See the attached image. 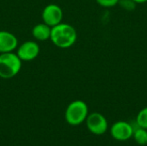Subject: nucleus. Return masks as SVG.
I'll use <instances>...</instances> for the list:
<instances>
[{"label":"nucleus","mask_w":147,"mask_h":146,"mask_svg":"<svg viewBox=\"0 0 147 146\" xmlns=\"http://www.w3.org/2000/svg\"><path fill=\"white\" fill-rule=\"evenodd\" d=\"M16 55L22 61H31L35 59L40 54V46L34 40H27L16 48Z\"/></svg>","instance_id":"39448f33"},{"label":"nucleus","mask_w":147,"mask_h":146,"mask_svg":"<svg viewBox=\"0 0 147 146\" xmlns=\"http://www.w3.org/2000/svg\"><path fill=\"white\" fill-rule=\"evenodd\" d=\"M85 120L88 129L96 135H102L105 133L108 129V121L100 113L96 112L88 114Z\"/></svg>","instance_id":"423d86ee"},{"label":"nucleus","mask_w":147,"mask_h":146,"mask_svg":"<svg viewBox=\"0 0 147 146\" xmlns=\"http://www.w3.org/2000/svg\"><path fill=\"white\" fill-rule=\"evenodd\" d=\"M111 136L119 141H125L129 139L134 134V128L131 124L125 121L115 122L110 129Z\"/></svg>","instance_id":"0eeeda50"},{"label":"nucleus","mask_w":147,"mask_h":146,"mask_svg":"<svg viewBox=\"0 0 147 146\" xmlns=\"http://www.w3.org/2000/svg\"><path fill=\"white\" fill-rule=\"evenodd\" d=\"M134 139L137 144L140 145H147V129L142 128L140 126L137 128H134Z\"/></svg>","instance_id":"9d476101"},{"label":"nucleus","mask_w":147,"mask_h":146,"mask_svg":"<svg viewBox=\"0 0 147 146\" xmlns=\"http://www.w3.org/2000/svg\"><path fill=\"white\" fill-rule=\"evenodd\" d=\"M63 15L64 13L61 7L55 3H50L45 6L41 13L43 22L51 28L62 22Z\"/></svg>","instance_id":"20e7f679"},{"label":"nucleus","mask_w":147,"mask_h":146,"mask_svg":"<svg viewBox=\"0 0 147 146\" xmlns=\"http://www.w3.org/2000/svg\"><path fill=\"white\" fill-rule=\"evenodd\" d=\"M96 3L103 8H112L118 4L119 0H96Z\"/></svg>","instance_id":"ddd939ff"},{"label":"nucleus","mask_w":147,"mask_h":146,"mask_svg":"<svg viewBox=\"0 0 147 146\" xmlns=\"http://www.w3.org/2000/svg\"><path fill=\"white\" fill-rule=\"evenodd\" d=\"M51 27H49L47 24L41 22L34 25L32 28V35L33 37L39 41H45L47 40H50L51 35Z\"/></svg>","instance_id":"1a4fd4ad"},{"label":"nucleus","mask_w":147,"mask_h":146,"mask_svg":"<svg viewBox=\"0 0 147 146\" xmlns=\"http://www.w3.org/2000/svg\"><path fill=\"white\" fill-rule=\"evenodd\" d=\"M133 1H134L137 4L138 3H145L147 2V0H133Z\"/></svg>","instance_id":"4468645a"},{"label":"nucleus","mask_w":147,"mask_h":146,"mask_svg":"<svg viewBox=\"0 0 147 146\" xmlns=\"http://www.w3.org/2000/svg\"><path fill=\"white\" fill-rule=\"evenodd\" d=\"M77 39V30L71 24L60 22L51 28L50 40L59 48L66 49L72 46L76 43Z\"/></svg>","instance_id":"f257e3e1"},{"label":"nucleus","mask_w":147,"mask_h":146,"mask_svg":"<svg viewBox=\"0 0 147 146\" xmlns=\"http://www.w3.org/2000/svg\"><path fill=\"white\" fill-rule=\"evenodd\" d=\"M18 46L16 36L5 30H0V53L14 52Z\"/></svg>","instance_id":"6e6552de"},{"label":"nucleus","mask_w":147,"mask_h":146,"mask_svg":"<svg viewBox=\"0 0 147 146\" xmlns=\"http://www.w3.org/2000/svg\"><path fill=\"white\" fill-rule=\"evenodd\" d=\"M88 116V106L81 100H76L71 102L66 108L65 118L68 124L78 126L83 123Z\"/></svg>","instance_id":"7ed1b4c3"},{"label":"nucleus","mask_w":147,"mask_h":146,"mask_svg":"<svg viewBox=\"0 0 147 146\" xmlns=\"http://www.w3.org/2000/svg\"><path fill=\"white\" fill-rule=\"evenodd\" d=\"M22 60L16 52L0 53V78L11 79L22 69Z\"/></svg>","instance_id":"f03ea898"},{"label":"nucleus","mask_w":147,"mask_h":146,"mask_svg":"<svg viewBox=\"0 0 147 146\" xmlns=\"http://www.w3.org/2000/svg\"><path fill=\"white\" fill-rule=\"evenodd\" d=\"M136 123L140 127L147 129V107L139 112L136 118Z\"/></svg>","instance_id":"9b49d317"},{"label":"nucleus","mask_w":147,"mask_h":146,"mask_svg":"<svg viewBox=\"0 0 147 146\" xmlns=\"http://www.w3.org/2000/svg\"><path fill=\"white\" fill-rule=\"evenodd\" d=\"M118 4L127 11H133L136 8V3L133 0H119Z\"/></svg>","instance_id":"f8f14e48"}]
</instances>
